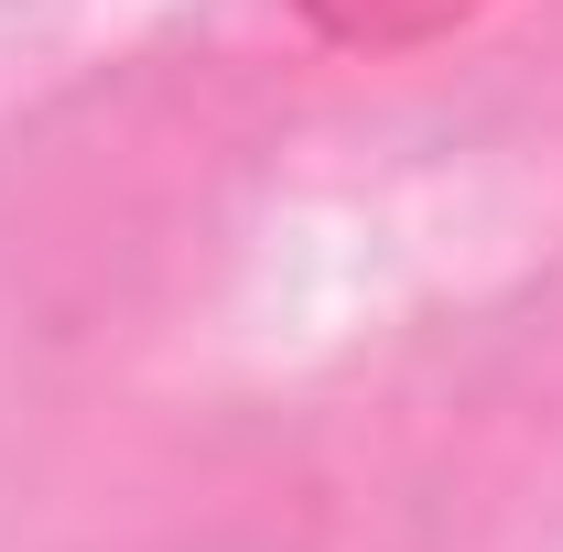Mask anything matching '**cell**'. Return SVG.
<instances>
[{
  "mask_svg": "<svg viewBox=\"0 0 563 552\" xmlns=\"http://www.w3.org/2000/svg\"><path fill=\"white\" fill-rule=\"evenodd\" d=\"M498 0H303V22L325 44H357V55H422L466 22H488Z\"/></svg>",
  "mask_w": 563,
  "mask_h": 552,
  "instance_id": "obj_1",
  "label": "cell"
}]
</instances>
